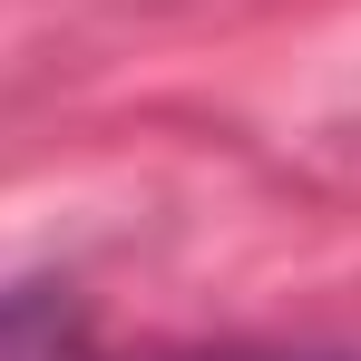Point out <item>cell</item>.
I'll return each mask as SVG.
<instances>
[]
</instances>
